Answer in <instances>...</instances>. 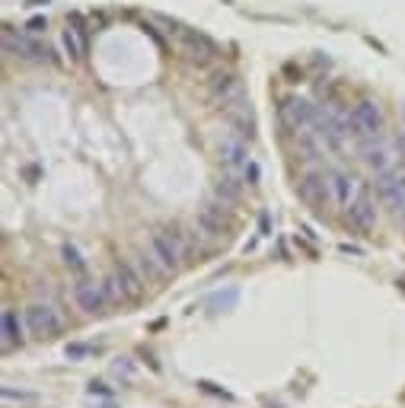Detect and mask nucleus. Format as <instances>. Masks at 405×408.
I'll list each match as a JSON object with an SVG mask.
<instances>
[{
  "instance_id": "nucleus-22",
  "label": "nucleus",
  "mask_w": 405,
  "mask_h": 408,
  "mask_svg": "<svg viewBox=\"0 0 405 408\" xmlns=\"http://www.w3.org/2000/svg\"><path fill=\"white\" fill-rule=\"evenodd\" d=\"M399 147H402V156H405V140H399Z\"/></svg>"
},
{
  "instance_id": "nucleus-3",
  "label": "nucleus",
  "mask_w": 405,
  "mask_h": 408,
  "mask_svg": "<svg viewBox=\"0 0 405 408\" xmlns=\"http://www.w3.org/2000/svg\"><path fill=\"white\" fill-rule=\"evenodd\" d=\"M281 118H284V124H287L291 131H297V134L316 131V108L310 106L306 99H297V96L284 99V106H281Z\"/></svg>"
},
{
  "instance_id": "nucleus-15",
  "label": "nucleus",
  "mask_w": 405,
  "mask_h": 408,
  "mask_svg": "<svg viewBox=\"0 0 405 408\" xmlns=\"http://www.w3.org/2000/svg\"><path fill=\"white\" fill-rule=\"evenodd\" d=\"M195 224H198V230L204 233V236H211V239H214V236H223V214L214 208V204H211V208H201Z\"/></svg>"
},
{
  "instance_id": "nucleus-11",
  "label": "nucleus",
  "mask_w": 405,
  "mask_h": 408,
  "mask_svg": "<svg viewBox=\"0 0 405 408\" xmlns=\"http://www.w3.org/2000/svg\"><path fill=\"white\" fill-rule=\"evenodd\" d=\"M348 220H351V227H358V230H370V227L376 224V204L367 198V192L348 208Z\"/></svg>"
},
{
  "instance_id": "nucleus-23",
  "label": "nucleus",
  "mask_w": 405,
  "mask_h": 408,
  "mask_svg": "<svg viewBox=\"0 0 405 408\" xmlns=\"http://www.w3.org/2000/svg\"><path fill=\"white\" fill-rule=\"evenodd\" d=\"M399 284H405V277H399Z\"/></svg>"
},
{
  "instance_id": "nucleus-16",
  "label": "nucleus",
  "mask_w": 405,
  "mask_h": 408,
  "mask_svg": "<svg viewBox=\"0 0 405 408\" xmlns=\"http://www.w3.org/2000/svg\"><path fill=\"white\" fill-rule=\"evenodd\" d=\"M364 156H367V163L370 166H374L376 172H389L392 169V156H389V150H386V147H380V144H367L364 147Z\"/></svg>"
},
{
  "instance_id": "nucleus-4",
  "label": "nucleus",
  "mask_w": 405,
  "mask_h": 408,
  "mask_svg": "<svg viewBox=\"0 0 405 408\" xmlns=\"http://www.w3.org/2000/svg\"><path fill=\"white\" fill-rule=\"evenodd\" d=\"M26 322H29L32 335L38 338H54L58 332H61V316H58V309H51L48 303H32L26 309Z\"/></svg>"
},
{
  "instance_id": "nucleus-8",
  "label": "nucleus",
  "mask_w": 405,
  "mask_h": 408,
  "mask_svg": "<svg viewBox=\"0 0 405 408\" xmlns=\"http://www.w3.org/2000/svg\"><path fill=\"white\" fill-rule=\"evenodd\" d=\"M182 51H185L188 61L207 64V61H214L217 45L207 39V35H201V32H182Z\"/></svg>"
},
{
  "instance_id": "nucleus-13",
  "label": "nucleus",
  "mask_w": 405,
  "mask_h": 408,
  "mask_svg": "<svg viewBox=\"0 0 405 408\" xmlns=\"http://www.w3.org/2000/svg\"><path fill=\"white\" fill-rule=\"evenodd\" d=\"M227 112H230V121H233V124L239 128V134H243V137L249 134V137H252V134H255V118H252V108L246 106L243 99H233V102L227 106Z\"/></svg>"
},
{
  "instance_id": "nucleus-6",
  "label": "nucleus",
  "mask_w": 405,
  "mask_h": 408,
  "mask_svg": "<svg viewBox=\"0 0 405 408\" xmlns=\"http://www.w3.org/2000/svg\"><path fill=\"white\" fill-rule=\"evenodd\" d=\"M329 192H332V204L351 208L354 201L364 195V185H360L358 179L344 176V172H329Z\"/></svg>"
},
{
  "instance_id": "nucleus-7",
  "label": "nucleus",
  "mask_w": 405,
  "mask_h": 408,
  "mask_svg": "<svg viewBox=\"0 0 405 408\" xmlns=\"http://www.w3.org/2000/svg\"><path fill=\"white\" fill-rule=\"evenodd\" d=\"M74 300L83 313L99 316V313H106V287L96 284V281H80V284L74 287Z\"/></svg>"
},
{
  "instance_id": "nucleus-5",
  "label": "nucleus",
  "mask_w": 405,
  "mask_h": 408,
  "mask_svg": "<svg viewBox=\"0 0 405 408\" xmlns=\"http://www.w3.org/2000/svg\"><path fill=\"white\" fill-rule=\"evenodd\" d=\"M109 290L115 293V300H138L144 293V281L128 265H115L112 277H109Z\"/></svg>"
},
{
  "instance_id": "nucleus-14",
  "label": "nucleus",
  "mask_w": 405,
  "mask_h": 408,
  "mask_svg": "<svg viewBox=\"0 0 405 408\" xmlns=\"http://www.w3.org/2000/svg\"><path fill=\"white\" fill-rule=\"evenodd\" d=\"M3 45H7V51H16V54H23V58H42V54H48L45 48L38 45V42L26 39V35H19V39H16L10 29L3 32Z\"/></svg>"
},
{
  "instance_id": "nucleus-18",
  "label": "nucleus",
  "mask_w": 405,
  "mask_h": 408,
  "mask_svg": "<svg viewBox=\"0 0 405 408\" xmlns=\"http://www.w3.org/2000/svg\"><path fill=\"white\" fill-rule=\"evenodd\" d=\"M64 48H67L70 58H80V54H83V35H80V29L70 26V23H67V29H64Z\"/></svg>"
},
{
  "instance_id": "nucleus-19",
  "label": "nucleus",
  "mask_w": 405,
  "mask_h": 408,
  "mask_svg": "<svg viewBox=\"0 0 405 408\" xmlns=\"http://www.w3.org/2000/svg\"><path fill=\"white\" fill-rule=\"evenodd\" d=\"M19 338H23V335H19V319H16L13 309H7V313H3V341H7V345H16Z\"/></svg>"
},
{
  "instance_id": "nucleus-2",
  "label": "nucleus",
  "mask_w": 405,
  "mask_h": 408,
  "mask_svg": "<svg viewBox=\"0 0 405 408\" xmlns=\"http://www.w3.org/2000/svg\"><path fill=\"white\" fill-rule=\"evenodd\" d=\"M351 128L360 140H376L380 137V128H383V112L374 99H364L354 106L351 112Z\"/></svg>"
},
{
  "instance_id": "nucleus-12",
  "label": "nucleus",
  "mask_w": 405,
  "mask_h": 408,
  "mask_svg": "<svg viewBox=\"0 0 405 408\" xmlns=\"http://www.w3.org/2000/svg\"><path fill=\"white\" fill-rule=\"evenodd\" d=\"M246 153H249V150H246V140L243 137H223L220 140V160L227 163L230 169H239V166H246Z\"/></svg>"
},
{
  "instance_id": "nucleus-9",
  "label": "nucleus",
  "mask_w": 405,
  "mask_h": 408,
  "mask_svg": "<svg viewBox=\"0 0 405 408\" xmlns=\"http://www.w3.org/2000/svg\"><path fill=\"white\" fill-rule=\"evenodd\" d=\"M300 195H303L306 204L313 208H326L332 204V192H329V176H306L300 182Z\"/></svg>"
},
{
  "instance_id": "nucleus-17",
  "label": "nucleus",
  "mask_w": 405,
  "mask_h": 408,
  "mask_svg": "<svg viewBox=\"0 0 405 408\" xmlns=\"http://www.w3.org/2000/svg\"><path fill=\"white\" fill-rule=\"evenodd\" d=\"M217 198L223 201V204H239V198H243V188H239V182L233 176H223L220 182H217Z\"/></svg>"
},
{
  "instance_id": "nucleus-21",
  "label": "nucleus",
  "mask_w": 405,
  "mask_h": 408,
  "mask_svg": "<svg viewBox=\"0 0 405 408\" xmlns=\"http://www.w3.org/2000/svg\"><path fill=\"white\" fill-rule=\"evenodd\" d=\"M42 29H45V19H32L29 23V32H42Z\"/></svg>"
},
{
  "instance_id": "nucleus-20",
  "label": "nucleus",
  "mask_w": 405,
  "mask_h": 408,
  "mask_svg": "<svg viewBox=\"0 0 405 408\" xmlns=\"http://www.w3.org/2000/svg\"><path fill=\"white\" fill-rule=\"evenodd\" d=\"M61 255H64V262H67V268H74L77 274H83V271H86V262H83V255L77 252V246H64Z\"/></svg>"
},
{
  "instance_id": "nucleus-1",
  "label": "nucleus",
  "mask_w": 405,
  "mask_h": 408,
  "mask_svg": "<svg viewBox=\"0 0 405 408\" xmlns=\"http://www.w3.org/2000/svg\"><path fill=\"white\" fill-rule=\"evenodd\" d=\"M185 255H188V246H185L182 233L176 227H160L150 233V252L144 255V265L153 274L166 277L185 262Z\"/></svg>"
},
{
  "instance_id": "nucleus-10",
  "label": "nucleus",
  "mask_w": 405,
  "mask_h": 408,
  "mask_svg": "<svg viewBox=\"0 0 405 408\" xmlns=\"http://www.w3.org/2000/svg\"><path fill=\"white\" fill-rule=\"evenodd\" d=\"M207 92H211V99H214V102L230 106L233 99H239V80L233 77V74H214L211 83H207Z\"/></svg>"
}]
</instances>
